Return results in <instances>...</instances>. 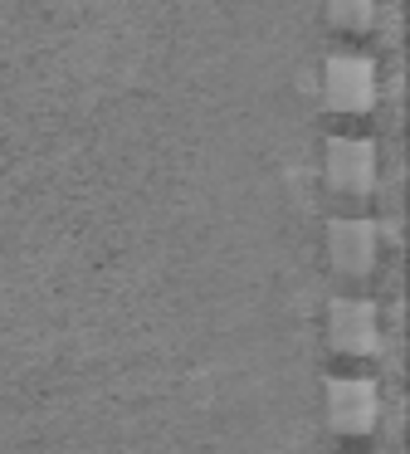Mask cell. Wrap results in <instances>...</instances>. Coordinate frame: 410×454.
Wrapping results in <instances>:
<instances>
[{
    "instance_id": "obj_2",
    "label": "cell",
    "mask_w": 410,
    "mask_h": 454,
    "mask_svg": "<svg viewBox=\"0 0 410 454\" xmlns=\"http://www.w3.org/2000/svg\"><path fill=\"white\" fill-rule=\"evenodd\" d=\"M327 333H332V347H337V352H347V356H376V352H381L376 308H371V303H357V298H342V303H332Z\"/></svg>"
},
{
    "instance_id": "obj_3",
    "label": "cell",
    "mask_w": 410,
    "mask_h": 454,
    "mask_svg": "<svg viewBox=\"0 0 410 454\" xmlns=\"http://www.w3.org/2000/svg\"><path fill=\"white\" fill-rule=\"evenodd\" d=\"M327 420L342 434H367L381 420V395L371 381H332L327 386Z\"/></svg>"
},
{
    "instance_id": "obj_6",
    "label": "cell",
    "mask_w": 410,
    "mask_h": 454,
    "mask_svg": "<svg viewBox=\"0 0 410 454\" xmlns=\"http://www.w3.org/2000/svg\"><path fill=\"white\" fill-rule=\"evenodd\" d=\"M327 15L347 30H367L376 20V0H327Z\"/></svg>"
},
{
    "instance_id": "obj_1",
    "label": "cell",
    "mask_w": 410,
    "mask_h": 454,
    "mask_svg": "<svg viewBox=\"0 0 410 454\" xmlns=\"http://www.w3.org/2000/svg\"><path fill=\"white\" fill-rule=\"evenodd\" d=\"M322 98L337 113H371V103H376V69H371V59H357V54L327 59V69H322Z\"/></svg>"
},
{
    "instance_id": "obj_5",
    "label": "cell",
    "mask_w": 410,
    "mask_h": 454,
    "mask_svg": "<svg viewBox=\"0 0 410 454\" xmlns=\"http://www.w3.org/2000/svg\"><path fill=\"white\" fill-rule=\"evenodd\" d=\"M327 181L347 196H367L376 186V147L361 137H337L327 142Z\"/></svg>"
},
{
    "instance_id": "obj_4",
    "label": "cell",
    "mask_w": 410,
    "mask_h": 454,
    "mask_svg": "<svg viewBox=\"0 0 410 454\" xmlns=\"http://www.w3.org/2000/svg\"><path fill=\"white\" fill-rule=\"evenodd\" d=\"M327 254L342 274H371L381 259V230L371 220H337L327 230Z\"/></svg>"
}]
</instances>
